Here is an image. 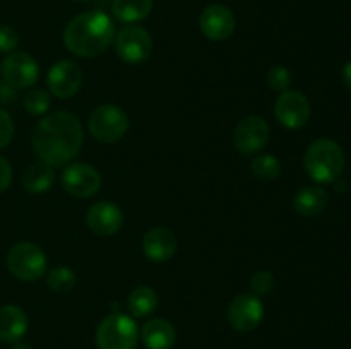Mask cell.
I'll return each mask as SVG.
<instances>
[{"mask_svg":"<svg viewBox=\"0 0 351 349\" xmlns=\"http://www.w3.org/2000/svg\"><path fill=\"white\" fill-rule=\"evenodd\" d=\"M341 77H343V82H345L346 88L351 89V60L346 62L345 67H343Z\"/></svg>","mask_w":351,"mask_h":349,"instance_id":"4dcf8cb0","label":"cell"},{"mask_svg":"<svg viewBox=\"0 0 351 349\" xmlns=\"http://www.w3.org/2000/svg\"><path fill=\"white\" fill-rule=\"evenodd\" d=\"M127 305H129V311L134 317H146L156 310L158 294L153 287L139 286L130 293Z\"/></svg>","mask_w":351,"mask_h":349,"instance_id":"7402d4cb","label":"cell"},{"mask_svg":"<svg viewBox=\"0 0 351 349\" xmlns=\"http://www.w3.org/2000/svg\"><path fill=\"white\" fill-rule=\"evenodd\" d=\"M7 267L17 279L36 281L47 270V257L36 243L19 242L7 253Z\"/></svg>","mask_w":351,"mask_h":349,"instance_id":"5b68a950","label":"cell"},{"mask_svg":"<svg viewBox=\"0 0 351 349\" xmlns=\"http://www.w3.org/2000/svg\"><path fill=\"white\" fill-rule=\"evenodd\" d=\"M304 166L314 181L331 183L345 170V154L335 140L319 139L305 151Z\"/></svg>","mask_w":351,"mask_h":349,"instance_id":"3957f363","label":"cell"},{"mask_svg":"<svg viewBox=\"0 0 351 349\" xmlns=\"http://www.w3.org/2000/svg\"><path fill=\"white\" fill-rule=\"evenodd\" d=\"M62 187L74 197L88 198L101 187V174L89 164H69L62 173Z\"/></svg>","mask_w":351,"mask_h":349,"instance_id":"30bf717a","label":"cell"},{"mask_svg":"<svg viewBox=\"0 0 351 349\" xmlns=\"http://www.w3.org/2000/svg\"><path fill=\"white\" fill-rule=\"evenodd\" d=\"M115 51L125 64L136 65L146 60L153 51L149 33L139 26H127L117 34Z\"/></svg>","mask_w":351,"mask_h":349,"instance_id":"52a82bcc","label":"cell"},{"mask_svg":"<svg viewBox=\"0 0 351 349\" xmlns=\"http://www.w3.org/2000/svg\"><path fill=\"white\" fill-rule=\"evenodd\" d=\"M143 250L153 262H167L177 252V238L168 228H153L144 235Z\"/></svg>","mask_w":351,"mask_h":349,"instance_id":"2e32d148","label":"cell"},{"mask_svg":"<svg viewBox=\"0 0 351 349\" xmlns=\"http://www.w3.org/2000/svg\"><path fill=\"white\" fill-rule=\"evenodd\" d=\"M12 349H33V348H31V346H27V344H16Z\"/></svg>","mask_w":351,"mask_h":349,"instance_id":"1f68e13d","label":"cell"},{"mask_svg":"<svg viewBox=\"0 0 351 349\" xmlns=\"http://www.w3.org/2000/svg\"><path fill=\"white\" fill-rule=\"evenodd\" d=\"M274 115L283 127L291 130L302 129L311 120V103L300 91H285L274 105Z\"/></svg>","mask_w":351,"mask_h":349,"instance_id":"ba28073f","label":"cell"},{"mask_svg":"<svg viewBox=\"0 0 351 349\" xmlns=\"http://www.w3.org/2000/svg\"><path fill=\"white\" fill-rule=\"evenodd\" d=\"M274 287V276L269 270H259L257 274H254L252 281H250V289L256 296H263L267 294Z\"/></svg>","mask_w":351,"mask_h":349,"instance_id":"4316f807","label":"cell"},{"mask_svg":"<svg viewBox=\"0 0 351 349\" xmlns=\"http://www.w3.org/2000/svg\"><path fill=\"white\" fill-rule=\"evenodd\" d=\"M226 317L235 331L250 332L263 322L264 305L256 294H239L230 303Z\"/></svg>","mask_w":351,"mask_h":349,"instance_id":"9c48e42d","label":"cell"},{"mask_svg":"<svg viewBox=\"0 0 351 349\" xmlns=\"http://www.w3.org/2000/svg\"><path fill=\"white\" fill-rule=\"evenodd\" d=\"M19 44V34L12 26L2 24L0 26V51L3 53H12Z\"/></svg>","mask_w":351,"mask_h":349,"instance_id":"83f0119b","label":"cell"},{"mask_svg":"<svg viewBox=\"0 0 351 349\" xmlns=\"http://www.w3.org/2000/svg\"><path fill=\"white\" fill-rule=\"evenodd\" d=\"M14 137V122L5 109L0 108V149L9 146Z\"/></svg>","mask_w":351,"mask_h":349,"instance_id":"f1b7e54d","label":"cell"},{"mask_svg":"<svg viewBox=\"0 0 351 349\" xmlns=\"http://www.w3.org/2000/svg\"><path fill=\"white\" fill-rule=\"evenodd\" d=\"M252 168V173L256 174L261 180H274V178L280 177L281 173V163L276 156L273 154H263V156H257L256 159L250 164Z\"/></svg>","mask_w":351,"mask_h":349,"instance_id":"603a6c76","label":"cell"},{"mask_svg":"<svg viewBox=\"0 0 351 349\" xmlns=\"http://www.w3.org/2000/svg\"><path fill=\"white\" fill-rule=\"evenodd\" d=\"M137 324L129 315L112 313L103 318L96 331V344L99 349H136Z\"/></svg>","mask_w":351,"mask_h":349,"instance_id":"277c9868","label":"cell"},{"mask_svg":"<svg viewBox=\"0 0 351 349\" xmlns=\"http://www.w3.org/2000/svg\"><path fill=\"white\" fill-rule=\"evenodd\" d=\"M113 16L125 24L146 19L153 10V0H113Z\"/></svg>","mask_w":351,"mask_h":349,"instance_id":"ffe728a7","label":"cell"},{"mask_svg":"<svg viewBox=\"0 0 351 349\" xmlns=\"http://www.w3.org/2000/svg\"><path fill=\"white\" fill-rule=\"evenodd\" d=\"M88 129L96 140L112 144L125 135L129 130V118L120 106L101 105L89 116Z\"/></svg>","mask_w":351,"mask_h":349,"instance_id":"8992f818","label":"cell"},{"mask_svg":"<svg viewBox=\"0 0 351 349\" xmlns=\"http://www.w3.org/2000/svg\"><path fill=\"white\" fill-rule=\"evenodd\" d=\"M269 140V125L259 115L243 118L235 129V147L242 154H256L266 147Z\"/></svg>","mask_w":351,"mask_h":349,"instance_id":"7c38bea8","label":"cell"},{"mask_svg":"<svg viewBox=\"0 0 351 349\" xmlns=\"http://www.w3.org/2000/svg\"><path fill=\"white\" fill-rule=\"evenodd\" d=\"M75 283H77V277L72 272V269L69 267H55L48 272L47 284L50 286V289L57 291V293H69L75 287Z\"/></svg>","mask_w":351,"mask_h":349,"instance_id":"cb8c5ba5","label":"cell"},{"mask_svg":"<svg viewBox=\"0 0 351 349\" xmlns=\"http://www.w3.org/2000/svg\"><path fill=\"white\" fill-rule=\"evenodd\" d=\"M115 38V26L101 10L75 16L64 31V43L71 53L82 58L101 55Z\"/></svg>","mask_w":351,"mask_h":349,"instance_id":"7a4b0ae2","label":"cell"},{"mask_svg":"<svg viewBox=\"0 0 351 349\" xmlns=\"http://www.w3.org/2000/svg\"><path fill=\"white\" fill-rule=\"evenodd\" d=\"M12 181V168L5 157L0 156V192H5Z\"/></svg>","mask_w":351,"mask_h":349,"instance_id":"f546056e","label":"cell"},{"mask_svg":"<svg viewBox=\"0 0 351 349\" xmlns=\"http://www.w3.org/2000/svg\"><path fill=\"white\" fill-rule=\"evenodd\" d=\"M75 2H89V0H75Z\"/></svg>","mask_w":351,"mask_h":349,"instance_id":"d6a6232c","label":"cell"},{"mask_svg":"<svg viewBox=\"0 0 351 349\" xmlns=\"http://www.w3.org/2000/svg\"><path fill=\"white\" fill-rule=\"evenodd\" d=\"M84 140L82 125L74 113L55 112L40 120L31 144L36 156L51 168L67 164L79 153Z\"/></svg>","mask_w":351,"mask_h":349,"instance_id":"6da1fadb","label":"cell"},{"mask_svg":"<svg viewBox=\"0 0 351 349\" xmlns=\"http://www.w3.org/2000/svg\"><path fill=\"white\" fill-rule=\"evenodd\" d=\"M199 27L208 40L225 41L232 36L235 29V16L228 7L221 3H213L202 10L199 17Z\"/></svg>","mask_w":351,"mask_h":349,"instance_id":"5bb4252c","label":"cell"},{"mask_svg":"<svg viewBox=\"0 0 351 349\" xmlns=\"http://www.w3.org/2000/svg\"><path fill=\"white\" fill-rule=\"evenodd\" d=\"M291 74L287 67H281V65H276V67L271 68L267 72V84L278 92H285L290 89L291 86Z\"/></svg>","mask_w":351,"mask_h":349,"instance_id":"484cf974","label":"cell"},{"mask_svg":"<svg viewBox=\"0 0 351 349\" xmlns=\"http://www.w3.org/2000/svg\"><path fill=\"white\" fill-rule=\"evenodd\" d=\"M47 84L55 98H72L82 86V70L72 60H60L48 70Z\"/></svg>","mask_w":351,"mask_h":349,"instance_id":"4fadbf2b","label":"cell"},{"mask_svg":"<svg viewBox=\"0 0 351 349\" xmlns=\"http://www.w3.org/2000/svg\"><path fill=\"white\" fill-rule=\"evenodd\" d=\"M53 168L45 163V161H38V163L31 164L23 177L24 188L31 192V194H43V192H47L53 185Z\"/></svg>","mask_w":351,"mask_h":349,"instance_id":"44dd1931","label":"cell"},{"mask_svg":"<svg viewBox=\"0 0 351 349\" xmlns=\"http://www.w3.org/2000/svg\"><path fill=\"white\" fill-rule=\"evenodd\" d=\"M143 341L147 349H170L173 346L175 328L165 318H153L143 327Z\"/></svg>","mask_w":351,"mask_h":349,"instance_id":"d6986e66","label":"cell"},{"mask_svg":"<svg viewBox=\"0 0 351 349\" xmlns=\"http://www.w3.org/2000/svg\"><path fill=\"white\" fill-rule=\"evenodd\" d=\"M24 108L31 115H43L50 108V96L45 89H33L24 96Z\"/></svg>","mask_w":351,"mask_h":349,"instance_id":"d4e9b609","label":"cell"},{"mask_svg":"<svg viewBox=\"0 0 351 349\" xmlns=\"http://www.w3.org/2000/svg\"><path fill=\"white\" fill-rule=\"evenodd\" d=\"M86 221H88L89 229L96 235L112 236L122 228L123 214L119 205L113 202H98L89 207Z\"/></svg>","mask_w":351,"mask_h":349,"instance_id":"9a60e30c","label":"cell"},{"mask_svg":"<svg viewBox=\"0 0 351 349\" xmlns=\"http://www.w3.org/2000/svg\"><path fill=\"white\" fill-rule=\"evenodd\" d=\"M328 201V192L314 185V187H304L297 192L293 198V207L304 218H314L324 211Z\"/></svg>","mask_w":351,"mask_h":349,"instance_id":"ac0fdd59","label":"cell"},{"mask_svg":"<svg viewBox=\"0 0 351 349\" xmlns=\"http://www.w3.org/2000/svg\"><path fill=\"white\" fill-rule=\"evenodd\" d=\"M3 81L14 89L31 88L38 81L40 68L36 60L24 51H12L2 64Z\"/></svg>","mask_w":351,"mask_h":349,"instance_id":"8fae6325","label":"cell"},{"mask_svg":"<svg viewBox=\"0 0 351 349\" xmlns=\"http://www.w3.org/2000/svg\"><path fill=\"white\" fill-rule=\"evenodd\" d=\"M27 331V315L16 305L0 307V341L17 342Z\"/></svg>","mask_w":351,"mask_h":349,"instance_id":"e0dca14e","label":"cell"}]
</instances>
